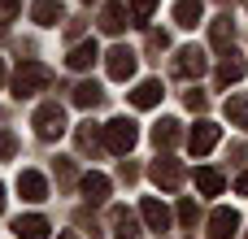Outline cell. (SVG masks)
Wrapping results in <instances>:
<instances>
[{
	"mask_svg": "<svg viewBox=\"0 0 248 239\" xmlns=\"http://www.w3.org/2000/svg\"><path fill=\"white\" fill-rule=\"evenodd\" d=\"M83 196H87L92 205H100V200L109 196V179H105V174H83Z\"/></svg>",
	"mask_w": 248,
	"mask_h": 239,
	"instance_id": "ffe728a7",
	"label": "cell"
},
{
	"mask_svg": "<svg viewBox=\"0 0 248 239\" xmlns=\"http://www.w3.org/2000/svg\"><path fill=\"white\" fill-rule=\"evenodd\" d=\"M0 83H4V61H0Z\"/></svg>",
	"mask_w": 248,
	"mask_h": 239,
	"instance_id": "1f68e13d",
	"label": "cell"
},
{
	"mask_svg": "<svg viewBox=\"0 0 248 239\" xmlns=\"http://www.w3.org/2000/svg\"><path fill=\"white\" fill-rule=\"evenodd\" d=\"M57 239H78V235H57Z\"/></svg>",
	"mask_w": 248,
	"mask_h": 239,
	"instance_id": "836d02e7",
	"label": "cell"
},
{
	"mask_svg": "<svg viewBox=\"0 0 248 239\" xmlns=\"http://www.w3.org/2000/svg\"><path fill=\"white\" fill-rule=\"evenodd\" d=\"M13 235L17 239H48V222L35 218V213H31V218H17V222H13Z\"/></svg>",
	"mask_w": 248,
	"mask_h": 239,
	"instance_id": "9a60e30c",
	"label": "cell"
},
{
	"mask_svg": "<svg viewBox=\"0 0 248 239\" xmlns=\"http://www.w3.org/2000/svg\"><path fill=\"white\" fill-rule=\"evenodd\" d=\"M148 174H153V183H157L161 192H179V183H183V165H179L174 157H157Z\"/></svg>",
	"mask_w": 248,
	"mask_h": 239,
	"instance_id": "5b68a950",
	"label": "cell"
},
{
	"mask_svg": "<svg viewBox=\"0 0 248 239\" xmlns=\"http://www.w3.org/2000/svg\"><path fill=\"white\" fill-rule=\"evenodd\" d=\"M140 213H144L148 231H166V226H170V209H166L161 200H153V196H148V200L140 205Z\"/></svg>",
	"mask_w": 248,
	"mask_h": 239,
	"instance_id": "8fae6325",
	"label": "cell"
},
{
	"mask_svg": "<svg viewBox=\"0 0 248 239\" xmlns=\"http://www.w3.org/2000/svg\"><path fill=\"white\" fill-rule=\"evenodd\" d=\"M105 70H109V78H113V83H126V78L135 74V52H131L126 44L109 48V52H105Z\"/></svg>",
	"mask_w": 248,
	"mask_h": 239,
	"instance_id": "3957f363",
	"label": "cell"
},
{
	"mask_svg": "<svg viewBox=\"0 0 248 239\" xmlns=\"http://www.w3.org/2000/svg\"><path fill=\"white\" fill-rule=\"evenodd\" d=\"M126 17H131L126 4H122V0H109V4L100 9V30H105V35H118V30L126 26Z\"/></svg>",
	"mask_w": 248,
	"mask_h": 239,
	"instance_id": "9c48e42d",
	"label": "cell"
},
{
	"mask_svg": "<svg viewBox=\"0 0 248 239\" xmlns=\"http://www.w3.org/2000/svg\"><path fill=\"white\" fill-rule=\"evenodd\" d=\"M240 78H244V61H240L235 52H227V57H222V65H218V83L227 87V83H240Z\"/></svg>",
	"mask_w": 248,
	"mask_h": 239,
	"instance_id": "ac0fdd59",
	"label": "cell"
},
{
	"mask_svg": "<svg viewBox=\"0 0 248 239\" xmlns=\"http://www.w3.org/2000/svg\"><path fill=\"white\" fill-rule=\"evenodd\" d=\"M218 135H222V131H218L214 122H196V126H192V135H187V148H192L196 157H205V152H214Z\"/></svg>",
	"mask_w": 248,
	"mask_h": 239,
	"instance_id": "52a82bcc",
	"label": "cell"
},
{
	"mask_svg": "<svg viewBox=\"0 0 248 239\" xmlns=\"http://www.w3.org/2000/svg\"><path fill=\"white\" fill-rule=\"evenodd\" d=\"M205 65H209V61H205L201 48H183V52H179V74H183V78H201Z\"/></svg>",
	"mask_w": 248,
	"mask_h": 239,
	"instance_id": "30bf717a",
	"label": "cell"
},
{
	"mask_svg": "<svg viewBox=\"0 0 248 239\" xmlns=\"http://www.w3.org/2000/svg\"><path fill=\"white\" fill-rule=\"evenodd\" d=\"M187 109H205V96L201 91H187Z\"/></svg>",
	"mask_w": 248,
	"mask_h": 239,
	"instance_id": "f546056e",
	"label": "cell"
},
{
	"mask_svg": "<svg viewBox=\"0 0 248 239\" xmlns=\"http://www.w3.org/2000/svg\"><path fill=\"white\" fill-rule=\"evenodd\" d=\"M113 226H118V239H140V226H135V218H131L126 209L113 213Z\"/></svg>",
	"mask_w": 248,
	"mask_h": 239,
	"instance_id": "cb8c5ba5",
	"label": "cell"
},
{
	"mask_svg": "<svg viewBox=\"0 0 248 239\" xmlns=\"http://www.w3.org/2000/svg\"><path fill=\"white\" fill-rule=\"evenodd\" d=\"M157 100H161V83H157V78H144V83L131 91V105H135V109H153Z\"/></svg>",
	"mask_w": 248,
	"mask_h": 239,
	"instance_id": "4fadbf2b",
	"label": "cell"
},
{
	"mask_svg": "<svg viewBox=\"0 0 248 239\" xmlns=\"http://www.w3.org/2000/svg\"><path fill=\"white\" fill-rule=\"evenodd\" d=\"M13 152H17V139H13L9 131H0V161H9Z\"/></svg>",
	"mask_w": 248,
	"mask_h": 239,
	"instance_id": "83f0119b",
	"label": "cell"
},
{
	"mask_svg": "<svg viewBox=\"0 0 248 239\" xmlns=\"http://www.w3.org/2000/svg\"><path fill=\"white\" fill-rule=\"evenodd\" d=\"M100 100H105V91H100L96 83H78V87H74V105H78V109H96Z\"/></svg>",
	"mask_w": 248,
	"mask_h": 239,
	"instance_id": "7402d4cb",
	"label": "cell"
},
{
	"mask_svg": "<svg viewBox=\"0 0 248 239\" xmlns=\"http://www.w3.org/2000/svg\"><path fill=\"white\" fill-rule=\"evenodd\" d=\"M78 148H96V122H83L78 126Z\"/></svg>",
	"mask_w": 248,
	"mask_h": 239,
	"instance_id": "484cf974",
	"label": "cell"
},
{
	"mask_svg": "<svg viewBox=\"0 0 248 239\" xmlns=\"http://www.w3.org/2000/svg\"><path fill=\"white\" fill-rule=\"evenodd\" d=\"M153 144H157V148H174V144H179V122H174V118L157 122V126H153Z\"/></svg>",
	"mask_w": 248,
	"mask_h": 239,
	"instance_id": "d6986e66",
	"label": "cell"
},
{
	"mask_svg": "<svg viewBox=\"0 0 248 239\" xmlns=\"http://www.w3.org/2000/svg\"><path fill=\"white\" fill-rule=\"evenodd\" d=\"M17 196H22V200H31V205H39V200L48 196L44 174H39V170H22V174H17Z\"/></svg>",
	"mask_w": 248,
	"mask_h": 239,
	"instance_id": "ba28073f",
	"label": "cell"
},
{
	"mask_svg": "<svg viewBox=\"0 0 248 239\" xmlns=\"http://www.w3.org/2000/svg\"><path fill=\"white\" fill-rule=\"evenodd\" d=\"M153 9H157V0H131V17H135V22H148Z\"/></svg>",
	"mask_w": 248,
	"mask_h": 239,
	"instance_id": "d4e9b609",
	"label": "cell"
},
{
	"mask_svg": "<svg viewBox=\"0 0 248 239\" xmlns=\"http://www.w3.org/2000/svg\"><path fill=\"white\" fill-rule=\"evenodd\" d=\"M48 83H52V70H48V65H39V61H22V65H17V74H13V96H17V100H26V96L44 91Z\"/></svg>",
	"mask_w": 248,
	"mask_h": 239,
	"instance_id": "6da1fadb",
	"label": "cell"
},
{
	"mask_svg": "<svg viewBox=\"0 0 248 239\" xmlns=\"http://www.w3.org/2000/svg\"><path fill=\"white\" fill-rule=\"evenodd\" d=\"M87 4H92V0H87Z\"/></svg>",
	"mask_w": 248,
	"mask_h": 239,
	"instance_id": "e575fe53",
	"label": "cell"
},
{
	"mask_svg": "<svg viewBox=\"0 0 248 239\" xmlns=\"http://www.w3.org/2000/svg\"><path fill=\"white\" fill-rule=\"evenodd\" d=\"M31 17H35L39 26H57V22H61V0H35V4H31Z\"/></svg>",
	"mask_w": 248,
	"mask_h": 239,
	"instance_id": "e0dca14e",
	"label": "cell"
},
{
	"mask_svg": "<svg viewBox=\"0 0 248 239\" xmlns=\"http://www.w3.org/2000/svg\"><path fill=\"white\" fill-rule=\"evenodd\" d=\"M35 131H39V139H61L65 135V109L61 105H44L35 113Z\"/></svg>",
	"mask_w": 248,
	"mask_h": 239,
	"instance_id": "277c9868",
	"label": "cell"
},
{
	"mask_svg": "<svg viewBox=\"0 0 248 239\" xmlns=\"http://www.w3.org/2000/svg\"><path fill=\"white\" fill-rule=\"evenodd\" d=\"M0 209H4V187H0Z\"/></svg>",
	"mask_w": 248,
	"mask_h": 239,
	"instance_id": "d6a6232c",
	"label": "cell"
},
{
	"mask_svg": "<svg viewBox=\"0 0 248 239\" xmlns=\"http://www.w3.org/2000/svg\"><path fill=\"white\" fill-rule=\"evenodd\" d=\"M235 192H240V196H248V170L240 174V179H235Z\"/></svg>",
	"mask_w": 248,
	"mask_h": 239,
	"instance_id": "4dcf8cb0",
	"label": "cell"
},
{
	"mask_svg": "<svg viewBox=\"0 0 248 239\" xmlns=\"http://www.w3.org/2000/svg\"><path fill=\"white\" fill-rule=\"evenodd\" d=\"M105 131V148L109 152H118V157H126L131 148H135V139H140V131H135V122L131 118H113L109 126H100Z\"/></svg>",
	"mask_w": 248,
	"mask_h": 239,
	"instance_id": "7a4b0ae2",
	"label": "cell"
},
{
	"mask_svg": "<svg viewBox=\"0 0 248 239\" xmlns=\"http://www.w3.org/2000/svg\"><path fill=\"white\" fill-rule=\"evenodd\" d=\"M196 187H201L205 196H218V192L227 187V179H222L218 170H196Z\"/></svg>",
	"mask_w": 248,
	"mask_h": 239,
	"instance_id": "603a6c76",
	"label": "cell"
},
{
	"mask_svg": "<svg viewBox=\"0 0 248 239\" xmlns=\"http://www.w3.org/2000/svg\"><path fill=\"white\" fill-rule=\"evenodd\" d=\"M179 222L183 226H196V200H179Z\"/></svg>",
	"mask_w": 248,
	"mask_h": 239,
	"instance_id": "4316f807",
	"label": "cell"
},
{
	"mask_svg": "<svg viewBox=\"0 0 248 239\" xmlns=\"http://www.w3.org/2000/svg\"><path fill=\"white\" fill-rule=\"evenodd\" d=\"M96 57H100L96 39H83V44H74V48H70V57H65V61H70V70H87Z\"/></svg>",
	"mask_w": 248,
	"mask_h": 239,
	"instance_id": "7c38bea8",
	"label": "cell"
},
{
	"mask_svg": "<svg viewBox=\"0 0 248 239\" xmlns=\"http://www.w3.org/2000/svg\"><path fill=\"white\" fill-rule=\"evenodd\" d=\"M201 13H205V0H174V22H179V26L192 30V26L201 22Z\"/></svg>",
	"mask_w": 248,
	"mask_h": 239,
	"instance_id": "5bb4252c",
	"label": "cell"
},
{
	"mask_svg": "<svg viewBox=\"0 0 248 239\" xmlns=\"http://www.w3.org/2000/svg\"><path fill=\"white\" fill-rule=\"evenodd\" d=\"M222 113H227V122H231V126H240V131H248V96H227Z\"/></svg>",
	"mask_w": 248,
	"mask_h": 239,
	"instance_id": "2e32d148",
	"label": "cell"
},
{
	"mask_svg": "<svg viewBox=\"0 0 248 239\" xmlns=\"http://www.w3.org/2000/svg\"><path fill=\"white\" fill-rule=\"evenodd\" d=\"M240 235V213L235 209H214L209 218V239H235Z\"/></svg>",
	"mask_w": 248,
	"mask_h": 239,
	"instance_id": "8992f818",
	"label": "cell"
},
{
	"mask_svg": "<svg viewBox=\"0 0 248 239\" xmlns=\"http://www.w3.org/2000/svg\"><path fill=\"white\" fill-rule=\"evenodd\" d=\"M209 39H214V48H222V52H227V48H231V39H235V22H231V17H218V22H214V30H209Z\"/></svg>",
	"mask_w": 248,
	"mask_h": 239,
	"instance_id": "44dd1931",
	"label": "cell"
},
{
	"mask_svg": "<svg viewBox=\"0 0 248 239\" xmlns=\"http://www.w3.org/2000/svg\"><path fill=\"white\" fill-rule=\"evenodd\" d=\"M22 9V0H0V17H13Z\"/></svg>",
	"mask_w": 248,
	"mask_h": 239,
	"instance_id": "f1b7e54d",
	"label": "cell"
}]
</instances>
